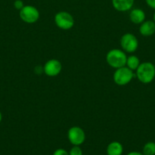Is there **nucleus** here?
I'll use <instances>...</instances> for the list:
<instances>
[{"instance_id": "f257e3e1", "label": "nucleus", "mask_w": 155, "mask_h": 155, "mask_svg": "<svg viewBox=\"0 0 155 155\" xmlns=\"http://www.w3.org/2000/svg\"><path fill=\"white\" fill-rule=\"evenodd\" d=\"M136 77L141 83L144 84L151 83L155 77L154 64L150 62H143L140 64L135 71Z\"/></svg>"}, {"instance_id": "f03ea898", "label": "nucleus", "mask_w": 155, "mask_h": 155, "mask_svg": "<svg viewBox=\"0 0 155 155\" xmlns=\"http://www.w3.org/2000/svg\"><path fill=\"white\" fill-rule=\"evenodd\" d=\"M127 55L123 50L113 48L107 52L106 55V61L111 68H120L126 66Z\"/></svg>"}, {"instance_id": "7ed1b4c3", "label": "nucleus", "mask_w": 155, "mask_h": 155, "mask_svg": "<svg viewBox=\"0 0 155 155\" xmlns=\"http://www.w3.org/2000/svg\"><path fill=\"white\" fill-rule=\"evenodd\" d=\"M133 71L126 66L115 69L113 74V80L118 86H126L129 84L133 79Z\"/></svg>"}, {"instance_id": "20e7f679", "label": "nucleus", "mask_w": 155, "mask_h": 155, "mask_svg": "<svg viewBox=\"0 0 155 155\" xmlns=\"http://www.w3.org/2000/svg\"><path fill=\"white\" fill-rule=\"evenodd\" d=\"M54 21L59 28L64 30H70L74 24V20L72 15L65 11H61L56 13Z\"/></svg>"}, {"instance_id": "39448f33", "label": "nucleus", "mask_w": 155, "mask_h": 155, "mask_svg": "<svg viewBox=\"0 0 155 155\" xmlns=\"http://www.w3.org/2000/svg\"><path fill=\"white\" fill-rule=\"evenodd\" d=\"M20 18L27 24H34L39 20L40 12L33 5H24L19 11Z\"/></svg>"}, {"instance_id": "423d86ee", "label": "nucleus", "mask_w": 155, "mask_h": 155, "mask_svg": "<svg viewBox=\"0 0 155 155\" xmlns=\"http://www.w3.org/2000/svg\"><path fill=\"white\" fill-rule=\"evenodd\" d=\"M120 45L125 52L133 53L138 48V40L132 33H125L120 39Z\"/></svg>"}, {"instance_id": "0eeeda50", "label": "nucleus", "mask_w": 155, "mask_h": 155, "mask_svg": "<svg viewBox=\"0 0 155 155\" xmlns=\"http://www.w3.org/2000/svg\"><path fill=\"white\" fill-rule=\"evenodd\" d=\"M85 133L81 127L74 126V127H71L68 131V139L70 143L73 145H78L84 142Z\"/></svg>"}, {"instance_id": "6e6552de", "label": "nucleus", "mask_w": 155, "mask_h": 155, "mask_svg": "<svg viewBox=\"0 0 155 155\" xmlns=\"http://www.w3.org/2000/svg\"><path fill=\"white\" fill-rule=\"evenodd\" d=\"M62 64L57 59L47 61L43 66V72L48 77H56L62 71Z\"/></svg>"}, {"instance_id": "1a4fd4ad", "label": "nucleus", "mask_w": 155, "mask_h": 155, "mask_svg": "<svg viewBox=\"0 0 155 155\" xmlns=\"http://www.w3.org/2000/svg\"><path fill=\"white\" fill-rule=\"evenodd\" d=\"M135 0H112V5L118 12H125L132 9Z\"/></svg>"}, {"instance_id": "9d476101", "label": "nucleus", "mask_w": 155, "mask_h": 155, "mask_svg": "<svg viewBox=\"0 0 155 155\" xmlns=\"http://www.w3.org/2000/svg\"><path fill=\"white\" fill-rule=\"evenodd\" d=\"M139 32L143 36H150L155 33V23L153 21H144L139 27Z\"/></svg>"}, {"instance_id": "9b49d317", "label": "nucleus", "mask_w": 155, "mask_h": 155, "mask_svg": "<svg viewBox=\"0 0 155 155\" xmlns=\"http://www.w3.org/2000/svg\"><path fill=\"white\" fill-rule=\"evenodd\" d=\"M145 18V13L141 8L132 9L129 13V19L135 24H141L144 22Z\"/></svg>"}, {"instance_id": "f8f14e48", "label": "nucleus", "mask_w": 155, "mask_h": 155, "mask_svg": "<svg viewBox=\"0 0 155 155\" xmlns=\"http://www.w3.org/2000/svg\"><path fill=\"white\" fill-rule=\"evenodd\" d=\"M122 145L116 141L110 142L106 148V154L107 155H122Z\"/></svg>"}, {"instance_id": "ddd939ff", "label": "nucleus", "mask_w": 155, "mask_h": 155, "mask_svg": "<svg viewBox=\"0 0 155 155\" xmlns=\"http://www.w3.org/2000/svg\"><path fill=\"white\" fill-rule=\"evenodd\" d=\"M140 60L136 55H130L127 57V60H126V66L130 70L133 71H136L137 68L140 65Z\"/></svg>"}, {"instance_id": "4468645a", "label": "nucleus", "mask_w": 155, "mask_h": 155, "mask_svg": "<svg viewBox=\"0 0 155 155\" xmlns=\"http://www.w3.org/2000/svg\"><path fill=\"white\" fill-rule=\"evenodd\" d=\"M142 154L144 155H155V142H147L143 147Z\"/></svg>"}, {"instance_id": "2eb2a0df", "label": "nucleus", "mask_w": 155, "mask_h": 155, "mask_svg": "<svg viewBox=\"0 0 155 155\" xmlns=\"http://www.w3.org/2000/svg\"><path fill=\"white\" fill-rule=\"evenodd\" d=\"M69 155H83V151H82L81 148L78 145H73L72 148L70 149Z\"/></svg>"}, {"instance_id": "dca6fc26", "label": "nucleus", "mask_w": 155, "mask_h": 155, "mask_svg": "<svg viewBox=\"0 0 155 155\" xmlns=\"http://www.w3.org/2000/svg\"><path fill=\"white\" fill-rule=\"evenodd\" d=\"M24 6V2H23L22 0H15V1L14 2V7H15V8L17 9V10L20 11Z\"/></svg>"}, {"instance_id": "f3484780", "label": "nucleus", "mask_w": 155, "mask_h": 155, "mask_svg": "<svg viewBox=\"0 0 155 155\" xmlns=\"http://www.w3.org/2000/svg\"><path fill=\"white\" fill-rule=\"evenodd\" d=\"M53 155H69L68 152L63 148H59L54 151Z\"/></svg>"}, {"instance_id": "a211bd4d", "label": "nucleus", "mask_w": 155, "mask_h": 155, "mask_svg": "<svg viewBox=\"0 0 155 155\" xmlns=\"http://www.w3.org/2000/svg\"><path fill=\"white\" fill-rule=\"evenodd\" d=\"M145 2L149 7L155 9V0H145Z\"/></svg>"}, {"instance_id": "6ab92c4d", "label": "nucleus", "mask_w": 155, "mask_h": 155, "mask_svg": "<svg viewBox=\"0 0 155 155\" xmlns=\"http://www.w3.org/2000/svg\"><path fill=\"white\" fill-rule=\"evenodd\" d=\"M127 155H144V154L141 152H138V151H131V152H129Z\"/></svg>"}, {"instance_id": "aec40b11", "label": "nucleus", "mask_w": 155, "mask_h": 155, "mask_svg": "<svg viewBox=\"0 0 155 155\" xmlns=\"http://www.w3.org/2000/svg\"><path fill=\"white\" fill-rule=\"evenodd\" d=\"M2 120V112L0 111V123Z\"/></svg>"}, {"instance_id": "412c9836", "label": "nucleus", "mask_w": 155, "mask_h": 155, "mask_svg": "<svg viewBox=\"0 0 155 155\" xmlns=\"http://www.w3.org/2000/svg\"><path fill=\"white\" fill-rule=\"evenodd\" d=\"M153 21H154V23H155V12H154V13H153Z\"/></svg>"}, {"instance_id": "4be33fe9", "label": "nucleus", "mask_w": 155, "mask_h": 155, "mask_svg": "<svg viewBox=\"0 0 155 155\" xmlns=\"http://www.w3.org/2000/svg\"><path fill=\"white\" fill-rule=\"evenodd\" d=\"M154 68H155V64H154Z\"/></svg>"}]
</instances>
